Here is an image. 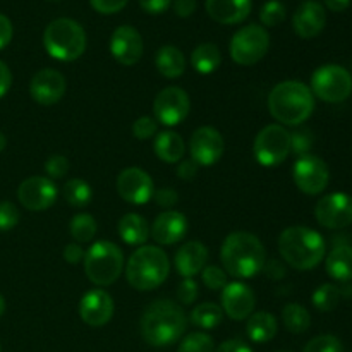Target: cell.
<instances>
[{"label":"cell","instance_id":"cell-39","mask_svg":"<svg viewBox=\"0 0 352 352\" xmlns=\"http://www.w3.org/2000/svg\"><path fill=\"white\" fill-rule=\"evenodd\" d=\"M302 352H344V346L339 337L318 336L306 344Z\"/></svg>","mask_w":352,"mask_h":352},{"label":"cell","instance_id":"cell-30","mask_svg":"<svg viewBox=\"0 0 352 352\" xmlns=\"http://www.w3.org/2000/svg\"><path fill=\"white\" fill-rule=\"evenodd\" d=\"M352 296V285H333V284H323L313 292L311 301L318 311L329 313L333 311L337 306L340 305L344 298H351Z\"/></svg>","mask_w":352,"mask_h":352},{"label":"cell","instance_id":"cell-26","mask_svg":"<svg viewBox=\"0 0 352 352\" xmlns=\"http://www.w3.org/2000/svg\"><path fill=\"white\" fill-rule=\"evenodd\" d=\"M155 153L165 164H179L186 153V143L175 131H164L155 140Z\"/></svg>","mask_w":352,"mask_h":352},{"label":"cell","instance_id":"cell-54","mask_svg":"<svg viewBox=\"0 0 352 352\" xmlns=\"http://www.w3.org/2000/svg\"><path fill=\"white\" fill-rule=\"evenodd\" d=\"M174 10L179 17H189L196 10V0H175Z\"/></svg>","mask_w":352,"mask_h":352},{"label":"cell","instance_id":"cell-22","mask_svg":"<svg viewBox=\"0 0 352 352\" xmlns=\"http://www.w3.org/2000/svg\"><path fill=\"white\" fill-rule=\"evenodd\" d=\"M327 24L325 7L315 0H306L305 3L298 7L292 17V26L298 36L309 40V38L318 36Z\"/></svg>","mask_w":352,"mask_h":352},{"label":"cell","instance_id":"cell-15","mask_svg":"<svg viewBox=\"0 0 352 352\" xmlns=\"http://www.w3.org/2000/svg\"><path fill=\"white\" fill-rule=\"evenodd\" d=\"M226 143L215 127L203 126L192 133L189 140V153L199 167H212L222 158Z\"/></svg>","mask_w":352,"mask_h":352},{"label":"cell","instance_id":"cell-19","mask_svg":"<svg viewBox=\"0 0 352 352\" xmlns=\"http://www.w3.org/2000/svg\"><path fill=\"white\" fill-rule=\"evenodd\" d=\"M113 299L103 289H93L86 292L82 299L79 301V316L82 322L93 329L107 325L113 316Z\"/></svg>","mask_w":352,"mask_h":352},{"label":"cell","instance_id":"cell-24","mask_svg":"<svg viewBox=\"0 0 352 352\" xmlns=\"http://www.w3.org/2000/svg\"><path fill=\"white\" fill-rule=\"evenodd\" d=\"M251 0H206V12L220 24H239L251 14Z\"/></svg>","mask_w":352,"mask_h":352},{"label":"cell","instance_id":"cell-7","mask_svg":"<svg viewBox=\"0 0 352 352\" xmlns=\"http://www.w3.org/2000/svg\"><path fill=\"white\" fill-rule=\"evenodd\" d=\"M85 274L98 287H109L124 270V253L112 241H98L85 254Z\"/></svg>","mask_w":352,"mask_h":352},{"label":"cell","instance_id":"cell-4","mask_svg":"<svg viewBox=\"0 0 352 352\" xmlns=\"http://www.w3.org/2000/svg\"><path fill=\"white\" fill-rule=\"evenodd\" d=\"M278 251L289 267L296 270H311L325 258L327 244L322 234L316 230L294 226L282 230L278 237Z\"/></svg>","mask_w":352,"mask_h":352},{"label":"cell","instance_id":"cell-43","mask_svg":"<svg viewBox=\"0 0 352 352\" xmlns=\"http://www.w3.org/2000/svg\"><path fill=\"white\" fill-rule=\"evenodd\" d=\"M45 172L48 179H62L69 172V160L64 155H52L45 162Z\"/></svg>","mask_w":352,"mask_h":352},{"label":"cell","instance_id":"cell-50","mask_svg":"<svg viewBox=\"0 0 352 352\" xmlns=\"http://www.w3.org/2000/svg\"><path fill=\"white\" fill-rule=\"evenodd\" d=\"M85 250L78 243H71L64 250V260L71 265H78L85 261Z\"/></svg>","mask_w":352,"mask_h":352},{"label":"cell","instance_id":"cell-8","mask_svg":"<svg viewBox=\"0 0 352 352\" xmlns=\"http://www.w3.org/2000/svg\"><path fill=\"white\" fill-rule=\"evenodd\" d=\"M311 93L327 103H340L352 93V76L339 64H325L311 76Z\"/></svg>","mask_w":352,"mask_h":352},{"label":"cell","instance_id":"cell-36","mask_svg":"<svg viewBox=\"0 0 352 352\" xmlns=\"http://www.w3.org/2000/svg\"><path fill=\"white\" fill-rule=\"evenodd\" d=\"M177 352H215V344L208 333L192 332L181 340Z\"/></svg>","mask_w":352,"mask_h":352},{"label":"cell","instance_id":"cell-17","mask_svg":"<svg viewBox=\"0 0 352 352\" xmlns=\"http://www.w3.org/2000/svg\"><path fill=\"white\" fill-rule=\"evenodd\" d=\"M67 89L65 78L55 69H41L30 82V95L38 105L50 107L60 102Z\"/></svg>","mask_w":352,"mask_h":352},{"label":"cell","instance_id":"cell-57","mask_svg":"<svg viewBox=\"0 0 352 352\" xmlns=\"http://www.w3.org/2000/svg\"><path fill=\"white\" fill-rule=\"evenodd\" d=\"M6 313V299L0 296V318H2V315Z\"/></svg>","mask_w":352,"mask_h":352},{"label":"cell","instance_id":"cell-5","mask_svg":"<svg viewBox=\"0 0 352 352\" xmlns=\"http://www.w3.org/2000/svg\"><path fill=\"white\" fill-rule=\"evenodd\" d=\"M170 261L158 246H140L126 265V278L136 291H155L167 280Z\"/></svg>","mask_w":352,"mask_h":352},{"label":"cell","instance_id":"cell-16","mask_svg":"<svg viewBox=\"0 0 352 352\" xmlns=\"http://www.w3.org/2000/svg\"><path fill=\"white\" fill-rule=\"evenodd\" d=\"M117 192L120 198L131 205H144L153 198V179L143 168L129 167L122 170L116 182Z\"/></svg>","mask_w":352,"mask_h":352},{"label":"cell","instance_id":"cell-11","mask_svg":"<svg viewBox=\"0 0 352 352\" xmlns=\"http://www.w3.org/2000/svg\"><path fill=\"white\" fill-rule=\"evenodd\" d=\"M292 179L301 192L308 196H316L323 192L329 186L330 170L325 162L316 155H305L294 162Z\"/></svg>","mask_w":352,"mask_h":352},{"label":"cell","instance_id":"cell-37","mask_svg":"<svg viewBox=\"0 0 352 352\" xmlns=\"http://www.w3.org/2000/svg\"><path fill=\"white\" fill-rule=\"evenodd\" d=\"M285 6L280 2V0H268V2L263 3L260 10V21L263 26L275 28L280 23H284L285 19Z\"/></svg>","mask_w":352,"mask_h":352},{"label":"cell","instance_id":"cell-20","mask_svg":"<svg viewBox=\"0 0 352 352\" xmlns=\"http://www.w3.org/2000/svg\"><path fill=\"white\" fill-rule=\"evenodd\" d=\"M256 298L251 287L243 282H230L222 289V311L230 320L243 322L254 313Z\"/></svg>","mask_w":352,"mask_h":352},{"label":"cell","instance_id":"cell-48","mask_svg":"<svg viewBox=\"0 0 352 352\" xmlns=\"http://www.w3.org/2000/svg\"><path fill=\"white\" fill-rule=\"evenodd\" d=\"M263 272L267 274L268 278H272V280H280V278L285 277V274H287V268H285V265L282 263L280 260H272V261H265L263 265Z\"/></svg>","mask_w":352,"mask_h":352},{"label":"cell","instance_id":"cell-1","mask_svg":"<svg viewBox=\"0 0 352 352\" xmlns=\"http://www.w3.org/2000/svg\"><path fill=\"white\" fill-rule=\"evenodd\" d=\"M188 316L177 302L157 299L146 306L140 322L141 337L153 347H167L177 342L186 332Z\"/></svg>","mask_w":352,"mask_h":352},{"label":"cell","instance_id":"cell-6","mask_svg":"<svg viewBox=\"0 0 352 352\" xmlns=\"http://www.w3.org/2000/svg\"><path fill=\"white\" fill-rule=\"evenodd\" d=\"M43 47L55 60H78L86 50V33L78 21L58 17L45 28Z\"/></svg>","mask_w":352,"mask_h":352},{"label":"cell","instance_id":"cell-21","mask_svg":"<svg viewBox=\"0 0 352 352\" xmlns=\"http://www.w3.org/2000/svg\"><path fill=\"white\" fill-rule=\"evenodd\" d=\"M188 229L189 222L184 213L167 210V212H162L155 219L153 226L150 229V236L160 246H172V244H177L184 239Z\"/></svg>","mask_w":352,"mask_h":352},{"label":"cell","instance_id":"cell-14","mask_svg":"<svg viewBox=\"0 0 352 352\" xmlns=\"http://www.w3.org/2000/svg\"><path fill=\"white\" fill-rule=\"evenodd\" d=\"M58 189L55 182L48 177L33 175L24 179L17 188V199L21 205L31 212H43L55 205Z\"/></svg>","mask_w":352,"mask_h":352},{"label":"cell","instance_id":"cell-25","mask_svg":"<svg viewBox=\"0 0 352 352\" xmlns=\"http://www.w3.org/2000/svg\"><path fill=\"white\" fill-rule=\"evenodd\" d=\"M117 229H119L120 239L129 246H144L150 237V226L140 213H126L120 219Z\"/></svg>","mask_w":352,"mask_h":352},{"label":"cell","instance_id":"cell-46","mask_svg":"<svg viewBox=\"0 0 352 352\" xmlns=\"http://www.w3.org/2000/svg\"><path fill=\"white\" fill-rule=\"evenodd\" d=\"M153 199L160 208L170 210L172 206H175V203L179 201V196L172 188H162L153 192Z\"/></svg>","mask_w":352,"mask_h":352},{"label":"cell","instance_id":"cell-33","mask_svg":"<svg viewBox=\"0 0 352 352\" xmlns=\"http://www.w3.org/2000/svg\"><path fill=\"white\" fill-rule=\"evenodd\" d=\"M282 322L291 333H305L311 325V315L305 306L289 302L282 308Z\"/></svg>","mask_w":352,"mask_h":352},{"label":"cell","instance_id":"cell-28","mask_svg":"<svg viewBox=\"0 0 352 352\" xmlns=\"http://www.w3.org/2000/svg\"><path fill=\"white\" fill-rule=\"evenodd\" d=\"M327 274L339 282L352 280V246L339 244L329 253L325 260Z\"/></svg>","mask_w":352,"mask_h":352},{"label":"cell","instance_id":"cell-40","mask_svg":"<svg viewBox=\"0 0 352 352\" xmlns=\"http://www.w3.org/2000/svg\"><path fill=\"white\" fill-rule=\"evenodd\" d=\"M203 284L210 289V291H222L229 280H227V274L223 268L219 267H205L201 272Z\"/></svg>","mask_w":352,"mask_h":352},{"label":"cell","instance_id":"cell-49","mask_svg":"<svg viewBox=\"0 0 352 352\" xmlns=\"http://www.w3.org/2000/svg\"><path fill=\"white\" fill-rule=\"evenodd\" d=\"M199 165L196 164L195 160L188 158V160H182L181 164L177 165V175L182 181H192V179L198 175Z\"/></svg>","mask_w":352,"mask_h":352},{"label":"cell","instance_id":"cell-56","mask_svg":"<svg viewBox=\"0 0 352 352\" xmlns=\"http://www.w3.org/2000/svg\"><path fill=\"white\" fill-rule=\"evenodd\" d=\"M6 146H7V138L3 136V133H0V153L6 150Z\"/></svg>","mask_w":352,"mask_h":352},{"label":"cell","instance_id":"cell-34","mask_svg":"<svg viewBox=\"0 0 352 352\" xmlns=\"http://www.w3.org/2000/svg\"><path fill=\"white\" fill-rule=\"evenodd\" d=\"M64 198L74 208H85L93 198V189L85 179H69L64 186Z\"/></svg>","mask_w":352,"mask_h":352},{"label":"cell","instance_id":"cell-42","mask_svg":"<svg viewBox=\"0 0 352 352\" xmlns=\"http://www.w3.org/2000/svg\"><path fill=\"white\" fill-rule=\"evenodd\" d=\"M19 210H17V206L14 203H0V232H7V230L14 229L17 226V222H19Z\"/></svg>","mask_w":352,"mask_h":352},{"label":"cell","instance_id":"cell-2","mask_svg":"<svg viewBox=\"0 0 352 352\" xmlns=\"http://www.w3.org/2000/svg\"><path fill=\"white\" fill-rule=\"evenodd\" d=\"M223 270L237 280L253 278L263 270L267 251L254 234L237 230L226 237L220 250Z\"/></svg>","mask_w":352,"mask_h":352},{"label":"cell","instance_id":"cell-10","mask_svg":"<svg viewBox=\"0 0 352 352\" xmlns=\"http://www.w3.org/2000/svg\"><path fill=\"white\" fill-rule=\"evenodd\" d=\"M268 48H270V34L258 24H248L241 28L229 45L232 60L244 67L258 64L267 55Z\"/></svg>","mask_w":352,"mask_h":352},{"label":"cell","instance_id":"cell-27","mask_svg":"<svg viewBox=\"0 0 352 352\" xmlns=\"http://www.w3.org/2000/svg\"><path fill=\"white\" fill-rule=\"evenodd\" d=\"M278 323L272 313L268 311H256L248 318L246 333L250 340L256 344H267L277 336Z\"/></svg>","mask_w":352,"mask_h":352},{"label":"cell","instance_id":"cell-47","mask_svg":"<svg viewBox=\"0 0 352 352\" xmlns=\"http://www.w3.org/2000/svg\"><path fill=\"white\" fill-rule=\"evenodd\" d=\"M172 2L174 0H140V6L144 12L157 16V14L165 12L172 6Z\"/></svg>","mask_w":352,"mask_h":352},{"label":"cell","instance_id":"cell-52","mask_svg":"<svg viewBox=\"0 0 352 352\" xmlns=\"http://www.w3.org/2000/svg\"><path fill=\"white\" fill-rule=\"evenodd\" d=\"M215 352H253V349H251L246 342H243V340L232 339L220 344Z\"/></svg>","mask_w":352,"mask_h":352},{"label":"cell","instance_id":"cell-12","mask_svg":"<svg viewBox=\"0 0 352 352\" xmlns=\"http://www.w3.org/2000/svg\"><path fill=\"white\" fill-rule=\"evenodd\" d=\"M189 110H191V100L188 93L179 86H168L155 96V119L164 126L174 127L182 124L189 116Z\"/></svg>","mask_w":352,"mask_h":352},{"label":"cell","instance_id":"cell-58","mask_svg":"<svg viewBox=\"0 0 352 352\" xmlns=\"http://www.w3.org/2000/svg\"><path fill=\"white\" fill-rule=\"evenodd\" d=\"M48 2H58V0H48Z\"/></svg>","mask_w":352,"mask_h":352},{"label":"cell","instance_id":"cell-44","mask_svg":"<svg viewBox=\"0 0 352 352\" xmlns=\"http://www.w3.org/2000/svg\"><path fill=\"white\" fill-rule=\"evenodd\" d=\"M198 284H196L192 278H184V280L179 284V289H177V299L181 305L184 306H189L192 305V302L198 299Z\"/></svg>","mask_w":352,"mask_h":352},{"label":"cell","instance_id":"cell-23","mask_svg":"<svg viewBox=\"0 0 352 352\" xmlns=\"http://www.w3.org/2000/svg\"><path fill=\"white\" fill-rule=\"evenodd\" d=\"M208 261V248L199 241H189L179 246L175 251L174 263L179 274L184 278H192L195 275L201 274L203 268Z\"/></svg>","mask_w":352,"mask_h":352},{"label":"cell","instance_id":"cell-9","mask_svg":"<svg viewBox=\"0 0 352 352\" xmlns=\"http://www.w3.org/2000/svg\"><path fill=\"white\" fill-rule=\"evenodd\" d=\"M253 155L263 167H278L291 155V133L280 124L263 127L254 138Z\"/></svg>","mask_w":352,"mask_h":352},{"label":"cell","instance_id":"cell-55","mask_svg":"<svg viewBox=\"0 0 352 352\" xmlns=\"http://www.w3.org/2000/svg\"><path fill=\"white\" fill-rule=\"evenodd\" d=\"M323 3L333 12H342L351 6V0H323Z\"/></svg>","mask_w":352,"mask_h":352},{"label":"cell","instance_id":"cell-31","mask_svg":"<svg viewBox=\"0 0 352 352\" xmlns=\"http://www.w3.org/2000/svg\"><path fill=\"white\" fill-rule=\"evenodd\" d=\"M222 64V54L213 43H201L192 50L191 65L198 74H212Z\"/></svg>","mask_w":352,"mask_h":352},{"label":"cell","instance_id":"cell-29","mask_svg":"<svg viewBox=\"0 0 352 352\" xmlns=\"http://www.w3.org/2000/svg\"><path fill=\"white\" fill-rule=\"evenodd\" d=\"M155 65H157V71L160 72L164 78H181L186 71V57L177 47H174V45H165V47H162L160 50L157 52Z\"/></svg>","mask_w":352,"mask_h":352},{"label":"cell","instance_id":"cell-35","mask_svg":"<svg viewBox=\"0 0 352 352\" xmlns=\"http://www.w3.org/2000/svg\"><path fill=\"white\" fill-rule=\"evenodd\" d=\"M96 230H98L96 220L89 213H78V215L72 217L71 223H69V232L78 244L93 241V237L96 236Z\"/></svg>","mask_w":352,"mask_h":352},{"label":"cell","instance_id":"cell-3","mask_svg":"<svg viewBox=\"0 0 352 352\" xmlns=\"http://www.w3.org/2000/svg\"><path fill=\"white\" fill-rule=\"evenodd\" d=\"M267 105L268 112L280 126H301L315 110V96L305 82L289 79L274 86Z\"/></svg>","mask_w":352,"mask_h":352},{"label":"cell","instance_id":"cell-18","mask_svg":"<svg viewBox=\"0 0 352 352\" xmlns=\"http://www.w3.org/2000/svg\"><path fill=\"white\" fill-rule=\"evenodd\" d=\"M143 38H141L140 31L133 26H119L112 33L110 38V54L116 58L119 64L126 65H134L140 62V58L143 57Z\"/></svg>","mask_w":352,"mask_h":352},{"label":"cell","instance_id":"cell-45","mask_svg":"<svg viewBox=\"0 0 352 352\" xmlns=\"http://www.w3.org/2000/svg\"><path fill=\"white\" fill-rule=\"evenodd\" d=\"M129 0H89V6L100 14H116L127 6Z\"/></svg>","mask_w":352,"mask_h":352},{"label":"cell","instance_id":"cell-13","mask_svg":"<svg viewBox=\"0 0 352 352\" xmlns=\"http://www.w3.org/2000/svg\"><path fill=\"white\" fill-rule=\"evenodd\" d=\"M316 222L330 230L346 229L352 223V196L346 192H332L316 203Z\"/></svg>","mask_w":352,"mask_h":352},{"label":"cell","instance_id":"cell-41","mask_svg":"<svg viewBox=\"0 0 352 352\" xmlns=\"http://www.w3.org/2000/svg\"><path fill=\"white\" fill-rule=\"evenodd\" d=\"M157 133H158V122L157 119H153V117L143 116L133 124V134L136 140H141V141L150 140V138L157 136Z\"/></svg>","mask_w":352,"mask_h":352},{"label":"cell","instance_id":"cell-38","mask_svg":"<svg viewBox=\"0 0 352 352\" xmlns=\"http://www.w3.org/2000/svg\"><path fill=\"white\" fill-rule=\"evenodd\" d=\"M313 143H315V136L306 127H301V129L291 133V153L298 155V158L309 155Z\"/></svg>","mask_w":352,"mask_h":352},{"label":"cell","instance_id":"cell-51","mask_svg":"<svg viewBox=\"0 0 352 352\" xmlns=\"http://www.w3.org/2000/svg\"><path fill=\"white\" fill-rule=\"evenodd\" d=\"M12 34H14L12 23H10L9 17L3 16V14H0V50H2V48H6L7 45L10 43V40H12Z\"/></svg>","mask_w":352,"mask_h":352},{"label":"cell","instance_id":"cell-53","mask_svg":"<svg viewBox=\"0 0 352 352\" xmlns=\"http://www.w3.org/2000/svg\"><path fill=\"white\" fill-rule=\"evenodd\" d=\"M10 86H12V72L7 67L6 62L0 60V98L7 95Z\"/></svg>","mask_w":352,"mask_h":352},{"label":"cell","instance_id":"cell-32","mask_svg":"<svg viewBox=\"0 0 352 352\" xmlns=\"http://www.w3.org/2000/svg\"><path fill=\"white\" fill-rule=\"evenodd\" d=\"M189 320L195 327L203 330H213L222 323L223 311L215 302H201L196 306L189 315Z\"/></svg>","mask_w":352,"mask_h":352}]
</instances>
